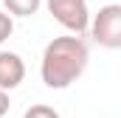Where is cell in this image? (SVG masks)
I'll list each match as a JSON object with an SVG mask.
<instances>
[{
	"label": "cell",
	"mask_w": 121,
	"mask_h": 118,
	"mask_svg": "<svg viewBox=\"0 0 121 118\" xmlns=\"http://www.w3.org/2000/svg\"><path fill=\"white\" fill-rule=\"evenodd\" d=\"M87 42L79 34H68V37H54L45 51H42V62H39V76L45 82V87L51 90H65L70 87L87 67Z\"/></svg>",
	"instance_id": "1"
},
{
	"label": "cell",
	"mask_w": 121,
	"mask_h": 118,
	"mask_svg": "<svg viewBox=\"0 0 121 118\" xmlns=\"http://www.w3.org/2000/svg\"><path fill=\"white\" fill-rule=\"evenodd\" d=\"M90 37L107 51H118L121 48V6L118 3H107L99 8V14L90 20Z\"/></svg>",
	"instance_id": "2"
},
{
	"label": "cell",
	"mask_w": 121,
	"mask_h": 118,
	"mask_svg": "<svg viewBox=\"0 0 121 118\" xmlns=\"http://www.w3.org/2000/svg\"><path fill=\"white\" fill-rule=\"evenodd\" d=\"M51 17L70 34H85L90 25V8L87 0H45Z\"/></svg>",
	"instance_id": "3"
},
{
	"label": "cell",
	"mask_w": 121,
	"mask_h": 118,
	"mask_svg": "<svg viewBox=\"0 0 121 118\" xmlns=\"http://www.w3.org/2000/svg\"><path fill=\"white\" fill-rule=\"evenodd\" d=\"M26 79V62L14 51H0V90H14Z\"/></svg>",
	"instance_id": "4"
},
{
	"label": "cell",
	"mask_w": 121,
	"mask_h": 118,
	"mask_svg": "<svg viewBox=\"0 0 121 118\" xmlns=\"http://www.w3.org/2000/svg\"><path fill=\"white\" fill-rule=\"evenodd\" d=\"M3 6L11 17H31V14L39 11L42 0H3Z\"/></svg>",
	"instance_id": "5"
},
{
	"label": "cell",
	"mask_w": 121,
	"mask_h": 118,
	"mask_svg": "<svg viewBox=\"0 0 121 118\" xmlns=\"http://www.w3.org/2000/svg\"><path fill=\"white\" fill-rule=\"evenodd\" d=\"M23 118H59V113L54 107H48V104H31L23 113Z\"/></svg>",
	"instance_id": "6"
},
{
	"label": "cell",
	"mask_w": 121,
	"mask_h": 118,
	"mask_svg": "<svg viewBox=\"0 0 121 118\" xmlns=\"http://www.w3.org/2000/svg\"><path fill=\"white\" fill-rule=\"evenodd\" d=\"M11 31H14V20H11V14H9V11H0V45L11 37Z\"/></svg>",
	"instance_id": "7"
},
{
	"label": "cell",
	"mask_w": 121,
	"mask_h": 118,
	"mask_svg": "<svg viewBox=\"0 0 121 118\" xmlns=\"http://www.w3.org/2000/svg\"><path fill=\"white\" fill-rule=\"evenodd\" d=\"M9 107H11V98H9V90H0V118L9 113Z\"/></svg>",
	"instance_id": "8"
}]
</instances>
